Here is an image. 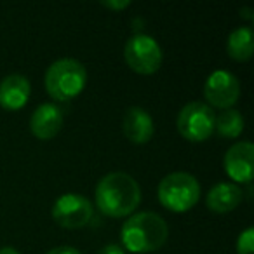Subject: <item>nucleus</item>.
Wrapping results in <instances>:
<instances>
[{
  "instance_id": "nucleus-16",
  "label": "nucleus",
  "mask_w": 254,
  "mask_h": 254,
  "mask_svg": "<svg viewBox=\"0 0 254 254\" xmlns=\"http://www.w3.org/2000/svg\"><path fill=\"white\" fill-rule=\"evenodd\" d=\"M237 254H254V228H246L237 239Z\"/></svg>"
},
{
  "instance_id": "nucleus-18",
  "label": "nucleus",
  "mask_w": 254,
  "mask_h": 254,
  "mask_svg": "<svg viewBox=\"0 0 254 254\" xmlns=\"http://www.w3.org/2000/svg\"><path fill=\"white\" fill-rule=\"evenodd\" d=\"M47 254H82L78 249H75V247H70V246H60V247H54V249H51Z\"/></svg>"
},
{
  "instance_id": "nucleus-8",
  "label": "nucleus",
  "mask_w": 254,
  "mask_h": 254,
  "mask_svg": "<svg viewBox=\"0 0 254 254\" xmlns=\"http://www.w3.org/2000/svg\"><path fill=\"white\" fill-rule=\"evenodd\" d=\"M204 96L216 108L228 110L235 105L240 96V82L226 70H216L207 77L204 85Z\"/></svg>"
},
{
  "instance_id": "nucleus-15",
  "label": "nucleus",
  "mask_w": 254,
  "mask_h": 254,
  "mask_svg": "<svg viewBox=\"0 0 254 254\" xmlns=\"http://www.w3.org/2000/svg\"><path fill=\"white\" fill-rule=\"evenodd\" d=\"M214 129L223 138H237L244 131V117L239 110H223L214 119Z\"/></svg>"
},
{
  "instance_id": "nucleus-10",
  "label": "nucleus",
  "mask_w": 254,
  "mask_h": 254,
  "mask_svg": "<svg viewBox=\"0 0 254 254\" xmlns=\"http://www.w3.org/2000/svg\"><path fill=\"white\" fill-rule=\"evenodd\" d=\"M63 127V113L53 103H44L37 106L30 119V129L39 139H51Z\"/></svg>"
},
{
  "instance_id": "nucleus-14",
  "label": "nucleus",
  "mask_w": 254,
  "mask_h": 254,
  "mask_svg": "<svg viewBox=\"0 0 254 254\" xmlns=\"http://www.w3.org/2000/svg\"><path fill=\"white\" fill-rule=\"evenodd\" d=\"M228 54L235 61H247L251 60L254 51V32L251 26H239L228 35L226 42Z\"/></svg>"
},
{
  "instance_id": "nucleus-3",
  "label": "nucleus",
  "mask_w": 254,
  "mask_h": 254,
  "mask_svg": "<svg viewBox=\"0 0 254 254\" xmlns=\"http://www.w3.org/2000/svg\"><path fill=\"white\" fill-rule=\"evenodd\" d=\"M44 82L51 98L68 101L82 92L87 82V70L73 58H61L47 68Z\"/></svg>"
},
{
  "instance_id": "nucleus-12",
  "label": "nucleus",
  "mask_w": 254,
  "mask_h": 254,
  "mask_svg": "<svg viewBox=\"0 0 254 254\" xmlns=\"http://www.w3.org/2000/svg\"><path fill=\"white\" fill-rule=\"evenodd\" d=\"M30 82L25 75L12 73L0 82V105L5 110H19L30 98Z\"/></svg>"
},
{
  "instance_id": "nucleus-13",
  "label": "nucleus",
  "mask_w": 254,
  "mask_h": 254,
  "mask_svg": "<svg viewBox=\"0 0 254 254\" xmlns=\"http://www.w3.org/2000/svg\"><path fill=\"white\" fill-rule=\"evenodd\" d=\"M242 190L235 183H218L207 193V207L214 212H230L242 202Z\"/></svg>"
},
{
  "instance_id": "nucleus-7",
  "label": "nucleus",
  "mask_w": 254,
  "mask_h": 254,
  "mask_svg": "<svg viewBox=\"0 0 254 254\" xmlns=\"http://www.w3.org/2000/svg\"><path fill=\"white\" fill-rule=\"evenodd\" d=\"M53 218L63 228H82L92 218V204L80 193H64L54 202Z\"/></svg>"
},
{
  "instance_id": "nucleus-5",
  "label": "nucleus",
  "mask_w": 254,
  "mask_h": 254,
  "mask_svg": "<svg viewBox=\"0 0 254 254\" xmlns=\"http://www.w3.org/2000/svg\"><path fill=\"white\" fill-rule=\"evenodd\" d=\"M124 60L136 73L152 75L162 64V49L153 37L136 33L126 42Z\"/></svg>"
},
{
  "instance_id": "nucleus-21",
  "label": "nucleus",
  "mask_w": 254,
  "mask_h": 254,
  "mask_svg": "<svg viewBox=\"0 0 254 254\" xmlns=\"http://www.w3.org/2000/svg\"><path fill=\"white\" fill-rule=\"evenodd\" d=\"M240 12H242V16L246 19H253V9H249V7H244V9H240Z\"/></svg>"
},
{
  "instance_id": "nucleus-11",
  "label": "nucleus",
  "mask_w": 254,
  "mask_h": 254,
  "mask_svg": "<svg viewBox=\"0 0 254 254\" xmlns=\"http://www.w3.org/2000/svg\"><path fill=\"white\" fill-rule=\"evenodd\" d=\"M122 127L124 134L138 145L148 143L153 136V119L141 106H131L126 110Z\"/></svg>"
},
{
  "instance_id": "nucleus-9",
  "label": "nucleus",
  "mask_w": 254,
  "mask_h": 254,
  "mask_svg": "<svg viewBox=\"0 0 254 254\" xmlns=\"http://www.w3.org/2000/svg\"><path fill=\"white\" fill-rule=\"evenodd\" d=\"M253 157L254 146L249 141L235 143L228 148L225 155V171L233 181L249 183L253 180Z\"/></svg>"
},
{
  "instance_id": "nucleus-20",
  "label": "nucleus",
  "mask_w": 254,
  "mask_h": 254,
  "mask_svg": "<svg viewBox=\"0 0 254 254\" xmlns=\"http://www.w3.org/2000/svg\"><path fill=\"white\" fill-rule=\"evenodd\" d=\"M0 254H19V251L14 249V247L5 246V247H0Z\"/></svg>"
},
{
  "instance_id": "nucleus-17",
  "label": "nucleus",
  "mask_w": 254,
  "mask_h": 254,
  "mask_svg": "<svg viewBox=\"0 0 254 254\" xmlns=\"http://www.w3.org/2000/svg\"><path fill=\"white\" fill-rule=\"evenodd\" d=\"M101 5H105V7L108 9H113V11H122V9H126L127 5H131V2L129 0H103Z\"/></svg>"
},
{
  "instance_id": "nucleus-19",
  "label": "nucleus",
  "mask_w": 254,
  "mask_h": 254,
  "mask_svg": "<svg viewBox=\"0 0 254 254\" xmlns=\"http://www.w3.org/2000/svg\"><path fill=\"white\" fill-rule=\"evenodd\" d=\"M96 254H126L122 251L120 246H115V244H110V246H105L101 251H98Z\"/></svg>"
},
{
  "instance_id": "nucleus-4",
  "label": "nucleus",
  "mask_w": 254,
  "mask_h": 254,
  "mask_svg": "<svg viewBox=\"0 0 254 254\" xmlns=\"http://www.w3.org/2000/svg\"><path fill=\"white\" fill-rule=\"evenodd\" d=\"M159 200L164 207L174 212L191 209L200 197V185L190 173H171L159 183Z\"/></svg>"
},
{
  "instance_id": "nucleus-1",
  "label": "nucleus",
  "mask_w": 254,
  "mask_h": 254,
  "mask_svg": "<svg viewBox=\"0 0 254 254\" xmlns=\"http://www.w3.org/2000/svg\"><path fill=\"white\" fill-rule=\"evenodd\" d=\"M141 202L138 181L126 173H110L96 187V205L110 218L129 216Z\"/></svg>"
},
{
  "instance_id": "nucleus-6",
  "label": "nucleus",
  "mask_w": 254,
  "mask_h": 254,
  "mask_svg": "<svg viewBox=\"0 0 254 254\" xmlns=\"http://www.w3.org/2000/svg\"><path fill=\"white\" fill-rule=\"evenodd\" d=\"M214 112L202 101H191L180 110L178 131L188 141H205L214 131Z\"/></svg>"
},
{
  "instance_id": "nucleus-2",
  "label": "nucleus",
  "mask_w": 254,
  "mask_h": 254,
  "mask_svg": "<svg viewBox=\"0 0 254 254\" xmlns=\"http://www.w3.org/2000/svg\"><path fill=\"white\" fill-rule=\"evenodd\" d=\"M169 228L157 212H136L127 219L120 230L122 244L131 253H152L166 244Z\"/></svg>"
}]
</instances>
